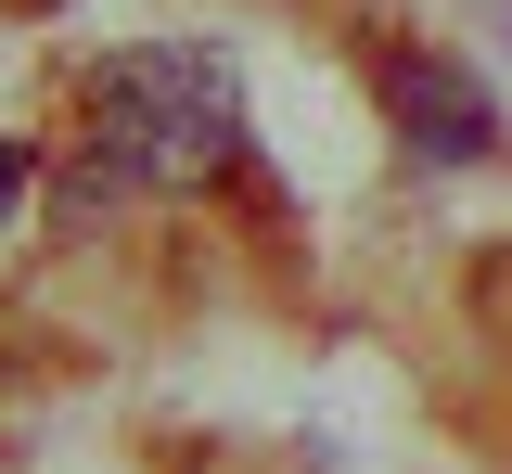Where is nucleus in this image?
Instances as JSON below:
<instances>
[{
  "label": "nucleus",
  "mask_w": 512,
  "mask_h": 474,
  "mask_svg": "<svg viewBox=\"0 0 512 474\" xmlns=\"http://www.w3.org/2000/svg\"><path fill=\"white\" fill-rule=\"evenodd\" d=\"M77 116H90L77 141L128 193H218V180H244V65L218 39H128V52H103Z\"/></svg>",
  "instance_id": "obj_1"
},
{
  "label": "nucleus",
  "mask_w": 512,
  "mask_h": 474,
  "mask_svg": "<svg viewBox=\"0 0 512 474\" xmlns=\"http://www.w3.org/2000/svg\"><path fill=\"white\" fill-rule=\"evenodd\" d=\"M26 180H39V154H26V141H0V205L26 193Z\"/></svg>",
  "instance_id": "obj_3"
},
{
  "label": "nucleus",
  "mask_w": 512,
  "mask_h": 474,
  "mask_svg": "<svg viewBox=\"0 0 512 474\" xmlns=\"http://www.w3.org/2000/svg\"><path fill=\"white\" fill-rule=\"evenodd\" d=\"M372 90H384V129H397L410 167H487V154H500L487 77L448 65L436 39H384V52H372Z\"/></svg>",
  "instance_id": "obj_2"
}]
</instances>
